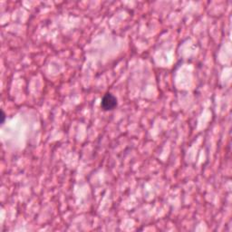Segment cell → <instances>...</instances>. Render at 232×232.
<instances>
[{"label":"cell","instance_id":"obj_1","mask_svg":"<svg viewBox=\"0 0 232 232\" xmlns=\"http://www.w3.org/2000/svg\"><path fill=\"white\" fill-rule=\"evenodd\" d=\"M101 106L104 111L113 110L117 106V99L111 93H107L102 99Z\"/></svg>","mask_w":232,"mask_h":232},{"label":"cell","instance_id":"obj_2","mask_svg":"<svg viewBox=\"0 0 232 232\" xmlns=\"http://www.w3.org/2000/svg\"><path fill=\"white\" fill-rule=\"evenodd\" d=\"M5 120H6V114L4 112V111H1V123L2 124L5 122Z\"/></svg>","mask_w":232,"mask_h":232}]
</instances>
